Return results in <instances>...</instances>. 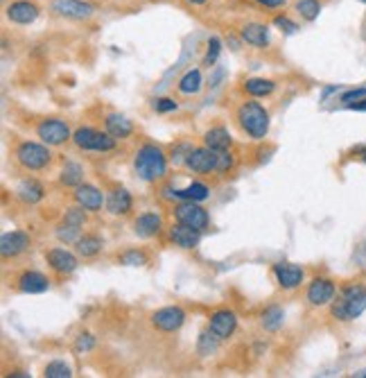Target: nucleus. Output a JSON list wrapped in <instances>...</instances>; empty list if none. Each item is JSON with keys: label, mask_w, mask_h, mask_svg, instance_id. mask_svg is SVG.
I'll return each mask as SVG.
<instances>
[{"label": "nucleus", "mask_w": 366, "mask_h": 378, "mask_svg": "<svg viewBox=\"0 0 366 378\" xmlns=\"http://www.w3.org/2000/svg\"><path fill=\"white\" fill-rule=\"evenodd\" d=\"M364 311H366V286H362V283H348V286H344L335 297L333 306H330V313L339 322H353Z\"/></svg>", "instance_id": "nucleus-1"}, {"label": "nucleus", "mask_w": 366, "mask_h": 378, "mask_svg": "<svg viewBox=\"0 0 366 378\" xmlns=\"http://www.w3.org/2000/svg\"><path fill=\"white\" fill-rule=\"evenodd\" d=\"M134 168L143 182H158L167 175V159L158 145L147 143L136 152Z\"/></svg>", "instance_id": "nucleus-2"}, {"label": "nucleus", "mask_w": 366, "mask_h": 378, "mask_svg": "<svg viewBox=\"0 0 366 378\" xmlns=\"http://www.w3.org/2000/svg\"><path fill=\"white\" fill-rule=\"evenodd\" d=\"M237 123L246 136L260 141L269 134V111L260 102H244L237 109Z\"/></svg>", "instance_id": "nucleus-3"}, {"label": "nucleus", "mask_w": 366, "mask_h": 378, "mask_svg": "<svg viewBox=\"0 0 366 378\" xmlns=\"http://www.w3.org/2000/svg\"><path fill=\"white\" fill-rule=\"evenodd\" d=\"M16 161L21 163L25 170H44L50 166L53 161V154H50L48 145L34 143V141H23L19 148H16Z\"/></svg>", "instance_id": "nucleus-4"}, {"label": "nucleus", "mask_w": 366, "mask_h": 378, "mask_svg": "<svg viewBox=\"0 0 366 378\" xmlns=\"http://www.w3.org/2000/svg\"><path fill=\"white\" fill-rule=\"evenodd\" d=\"M73 143L84 152H111L116 148V139L109 132H98L93 127H80L73 134Z\"/></svg>", "instance_id": "nucleus-5"}, {"label": "nucleus", "mask_w": 366, "mask_h": 378, "mask_svg": "<svg viewBox=\"0 0 366 378\" xmlns=\"http://www.w3.org/2000/svg\"><path fill=\"white\" fill-rule=\"evenodd\" d=\"M174 218L176 222H183V225L194 227L203 231L210 225V218H208V211L199 206V202H190V200H183L174 206Z\"/></svg>", "instance_id": "nucleus-6"}, {"label": "nucleus", "mask_w": 366, "mask_h": 378, "mask_svg": "<svg viewBox=\"0 0 366 378\" xmlns=\"http://www.w3.org/2000/svg\"><path fill=\"white\" fill-rule=\"evenodd\" d=\"M39 139L46 145H64L68 139H73L71 127H68L66 120L62 118H48L37 127Z\"/></svg>", "instance_id": "nucleus-7"}, {"label": "nucleus", "mask_w": 366, "mask_h": 378, "mask_svg": "<svg viewBox=\"0 0 366 378\" xmlns=\"http://www.w3.org/2000/svg\"><path fill=\"white\" fill-rule=\"evenodd\" d=\"M185 322V311L179 306H165L152 315V326L161 333H174L183 326Z\"/></svg>", "instance_id": "nucleus-8"}, {"label": "nucleus", "mask_w": 366, "mask_h": 378, "mask_svg": "<svg viewBox=\"0 0 366 378\" xmlns=\"http://www.w3.org/2000/svg\"><path fill=\"white\" fill-rule=\"evenodd\" d=\"M217 157H219L217 150H210L208 145H203V148H194L188 154L185 166H188L192 173H197V175L215 173V170H217Z\"/></svg>", "instance_id": "nucleus-9"}, {"label": "nucleus", "mask_w": 366, "mask_h": 378, "mask_svg": "<svg viewBox=\"0 0 366 378\" xmlns=\"http://www.w3.org/2000/svg\"><path fill=\"white\" fill-rule=\"evenodd\" d=\"M305 297H308L310 306H328V304H333L335 297H337L335 281L323 279V277L312 279V283L308 286V292H305Z\"/></svg>", "instance_id": "nucleus-10"}, {"label": "nucleus", "mask_w": 366, "mask_h": 378, "mask_svg": "<svg viewBox=\"0 0 366 378\" xmlns=\"http://www.w3.org/2000/svg\"><path fill=\"white\" fill-rule=\"evenodd\" d=\"M53 12L73 21H86L95 14V7L84 0H53Z\"/></svg>", "instance_id": "nucleus-11"}, {"label": "nucleus", "mask_w": 366, "mask_h": 378, "mask_svg": "<svg viewBox=\"0 0 366 378\" xmlns=\"http://www.w3.org/2000/svg\"><path fill=\"white\" fill-rule=\"evenodd\" d=\"M208 329L217 335L219 340H226L231 338L237 329V315L228 308H222V311H215L210 315V322H208Z\"/></svg>", "instance_id": "nucleus-12"}, {"label": "nucleus", "mask_w": 366, "mask_h": 378, "mask_svg": "<svg viewBox=\"0 0 366 378\" xmlns=\"http://www.w3.org/2000/svg\"><path fill=\"white\" fill-rule=\"evenodd\" d=\"M30 243L32 240L25 231H10V234H3V238H0V254H3V259H14V256L28 252Z\"/></svg>", "instance_id": "nucleus-13"}, {"label": "nucleus", "mask_w": 366, "mask_h": 378, "mask_svg": "<svg viewBox=\"0 0 366 378\" xmlns=\"http://www.w3.org/2000/svg\"><path fill=\"white\" fill-rule=\"evenodd\" d=\"M274 277H276L280 288L294 290V288H299L301 283H303L305 272H303L301 265H294V263H276L274 265Z\"/></svg>", "instance_id": "nucleus-14"}, {"label": "nucleus", "mask_w": 366, "mask_h": 378, "mask_svg": "<svg viewBox=\"0 0 366 378\" xmlns=\"http://www.w3.org/2000/svg\"><path fill=\"white\" fill-rule=\"evenodd\" d=\"M46 261H48L50 268L59 274H73L75 270H77V256H75L73 252H68V249H62V247L48 249Z\"/></svg>", "instance_id": "nucleus-15"}, {"label": "nucleus", "mask_w": 366, "mask_h": 378, "mask_svg": "<svg viewBox=\"0 0 366 378\" xmlns=\"http://www.w3.org/2000/svg\"><path fill=\"white\" fill-rule=\"evenodd\" d=\"M75 202H77L82 209H86L91 213L102 211V206L107 204L104 195H102L100 188L91 186V184H80L77 188H75Z\"/></svg>", "instance_id": "nucleus-16"}, {"label": "nucleus", "mask_w": 366, "mask_h": 378, "mask_svg": "<svg viewBox=\"0 0 366 378\" xmlns=\"http://www.w3.org/2000/svg\"><path fill=\"white\" fill-rule=\"evenodd\" d=\"M7 19L16 25H30L39 19V7L30 3V0H14V3L7 7Z\"/></svg>", "instance_id": "nucleus-17"}, {"label": "nucleus", "mask_w": 366, "mask_h": 378, "mask_svg": "<svg viewBox=\"0 0 366 378\" xmlns=\"http://www.w3.org/2000/svg\"><path fill=\"white\" fill-rule=\"evenodd\" d=\"M170 240L181 249H194L201 243V231L183 225V222H176V225H172V229H170Z\"/></svg>", "instance_id": "nucleus-18"}, {"label": "nucleus", "mask_w": 366, "mask_h": 378, "mask_svg": "<svg viewBox=\"0 0 366 378\" xmlns=\"http://www.w3.org/2000/svg\"><path fill=\"white\" fill-rule=\"evenodd\" d=\"M163 229V220L156 211H145L134 222V234L138 238H152Z\"/></svg>", "instance_id": "nucleus-19"}, {"label": "nucleus", "mask_w": 366, "mask_h": 378, "mask_svg": "<svg viewBox=\"0 0 366 378\" xmlns=\"http://www.w3.org/2000/svg\"><path fill=\"white\" fill-rule=\"evenodd\" d=\"M50 288V279L41 272H23L19 277V290L25 295H41Z\"/></svg>", "instance_id": "nucleus-20"}, {"label": "nucleus", "mask_w": 366, "mask_h": 378, "mask_svg": "<svg viewBox=\"0 0 366 378\" xmlns=\"http://www.w3.org/2000/svg\"><path fill=\"white\" fill-rule=\"evenodd\" d=\"M131 206H134V200L127 188H116V191H111L107 197V209L109 213H113V216H127V213L131 211Z\"/></svg>", "instance_id": "nucleus-21"}, {"label": "nucleus", "mask_w": 366, "mask_h": 378, "mask_svg": "<svg viewBox=\"0 0 366 378\" xmlns=\"http://www.w3.org/2000/svg\"><path fill=\"white\" fill-rule=\"evenodd\" d=\"M163 193H165V197H172V200H179V202H183V200L203 202V200H208V197H210V188L206 184L194 182L188 188H181V191H163Z\"/></svg>", "instance_id": "nucleus-22"}, {"label": "nucleus", "mask_w": 366, "mask_h": 378, "mask_svg": "<svg viewBox=\"0 0 366 378\" xmlns=\"http://www.w3.org/2000/svg\"><path fill=\"white\" fill-rule=\"evenodd\" d=\"M240 37L246 41L249 46L255 48H265L269 44V28L262 23H246L240 30Z\"/></svg>", "instance_id": "nucleus-23"}, {"label": "nucleus", "mask_w": 366, "mask_h": 378, "mask_svg": "<svg viewBox=\"0 0 366 378\" xmlns=\"http://www.w3.org/2000/svg\"><path fill=\"white\" fill-rule=\"evenodd\" d=\"M104 125H107V132L111 134L113 139H127V136L134 134L131 120H127L122 114H109L107 120H104Z\"/></svg>", "instance_id": "nucleus-24"}, {"label": "nucleus", "mask_w": 366, "mask_h": 378, "mask_svg": "<svg viewBox=\"0 0 366 378\" xmlns=\"http://www.w3.org/2000/svg\"><path fill=\"white\" fill-rule=\"evenodd\" d=\"M16 195L21 197V200L25 204H37L44 200V186H41L37 179H23V182L19 184V188H16Z\"/></svg>", "instance_id": "nucleus-25"}, {"label": "nucleus", "mask_w": 366, "mask_h": 378, "mask_svg": "<svg viewBox=\"0 0 366 378\" xmlns=\"http://www.w3.org/2000/svg\"><path fill=\"white\" fill-rule=\"evenodd\" d=\"M203 143L208 145L210 150H217V152H224L231 148V134H228V130H224V127H212V130L206 132V136H203Z\"/></svg>", "instance_id": "nucleus-26"}, {"label": "nucleus", "mask_w": 366, "mask_h": 378, "mask_svg": "<svg viewBox=\"0 0 366 378\" xmlns=\"http://www.w3.org/2000/svg\"><path fill=\"white\" fill-rule=\"evenodd\" d=\"M75 252L84 256V259H93V256H98L102 252V238L95 234H84L77 243H75Z\"/></svg>", "instance_id": "nucleus-27"}, {"label": "nucleus", "mask_w": 366, "mask_h": 378, "mask_svg": "<svg viewBox=\"0 0 366 378\" xmlns=\"http://www.w3.org/2000/svg\"><path fill=\"white\" fill-rule=\"evenodd\" d=\"M203 87V77H201V71L199 68H192V71L185 73L181 80H179V91L183 93V96H192V93H199Z\"/></svg>", "instance_id": "nucleus-28"}, {"label": "nucleus", "mask_w": 366, "mask_h": 378, "mask_svg": "<svg viewBox=\"0 0 366 378\" xmlns=\"http://www.w3.org/2000/svg\"><path fill=\"white\" fill-rule=\"evenodd\" d=\"M276 89V84L271 80H265V77H251V80L244 82V91L253 98H265L271 96Z\"/></svg>", "instance_id": "nucleus-29"}, {"label": "nucleus", "mask_w": 366, "mask_h": 378, "mask_svg": "<svg viewBox=\"0 0 366 378\" xmlns=\"http://www.w3.org/2000/svg\"><path fill=\"white\" fill-rule=\"evenodd\" d=\"M285 322V313H283V308H278V306H269L265 313H262L260 317V324H262V329L265 331H278L280 326H283Z\"/></svg>", "instance_id": "nucleus-30"}, {"label": "nucleus", "mask_w": 366, "mask_h": 378, "mask_svg": "<svg viewBox=\"0 0 366 378\" xmlns=\"http://www.w3.org/2000/svg\"><path fill=\"white\" fill-rule=\"evenodd\" d=\"M59 179H62L64 186H73L77 188L82 182H84V168L80 166V163H66V166L62 168V175H59Z\"/></svg>", "instance_id": "nucleus-31"}, {"label": "nucleus", "mask_w": 366, "mask_h": 378, "mask_svg": "<svg viewBox=\"0 0 366 378\" xmlns=\"http://www.w3.org/2000/svg\"><path fill=\"white\" fill-rule=\"evenodd\" d=\"M217 342H219V338L215 333H212L210 329L208 331H203L201 335H199V340H197V351L201 356H210V354H215L217 351Z\"/></svg>", "instance_id": "nucleus-32"}, {"label": "nucleus", "mask_w": 366, "mask_h": 378, "mask_svg": "<svg viewBox=\"0 0 366 378\" xmlns=\"http://www.w3.org/2000/svg\"><path fill=\"white\" fill-rule=\"evenodd\" d=\"M296 12L301 14V19L314 21V19H319V14H321V3L319 0H299V3H296Z\"/></svg>", "instance_id": "nucleus-33"}, {"label": "nucleus", "mask_w": 366, "mask_h": 378, "mask_svg": "<svg viewBox=\"0 0 366 378\" xmlns=\"http://www.w3.org/2000/svg\"><path fill=\"white\" fill-rule=\"evenodd\" d=\"M57 238L66 245H75L82 238V227H73V225L62 222V227L57 229Z\"/></svg>", "instance_id": "nucleus-34"}, {"label": "nucleus", "mask_w": 366, "mask_h": 378, "mask_svg": "<svg viewBox=\"0 0 366 378\" xmlns=\"http://www.w3.org/2000/svg\"><path fill=\"white\" fill-rule=\"evenodd\" d=\"M44 374H46V378H71L73 369H71V365H66L64 360H55V363L46 365Z\"/></svg>", "instance_id": "nucleus-35"}, {"label": "nucleus", "mask_w": 366, "mask_h": 378, "mask_svg": "<svg viewBox=\"0 0 366 378\" xmlns=\"http://www.w3.org/2000/svg\"><path fill=\"white\" fill-rule=\"evenodd\" d=\"M219 53H222V41L217 37H210L208 39V50H206V57H203V66H215L217 59H219Z\"/></svg>", "instance_id": "nucleus-36"}, {"label": "nucleus", "mask_w": 366, "mask_h": 378, "mask_svg": "<svg viewBox=\"0 0 366 378\" xmlns=\"http://www.w3.org/2000/svg\"><path fill=\"white\" fill-rule=\"evenodd\" d=\"M122 265H129V268H140V265H147V256L145 252H138V249H129L120 256Z\"/></svg>", "instance_id": "nucleus-37"}, {"label": "nucleus", "mask_w": 366, "mask_h": 378, "mask_svg": "<svg viewBox=\"0 0 366 378\" xmlns=\"http://www.w3.org/2000/svg\"><path fill=\"white\" fill-rule=\"evenodd\" d=\"M86 209H82V206L77 204L75 209H68L66 216H64V222L66 225H73V227H84V222H86V213H84Z\"/></svg>", "instance_id": "nucleus-38"}, {"label": "nucleus", "mask_w": 366, "mask_h": 378, "mask_svg": "<svg viewBox=\"0 0 366 378\" xmlns=\"http://www.w3.org/2000/svg\"><path fill=\"white\" fill-rule=\"evenodd\" d=\"M194 148H192L190 143H179V145H174V148H172V157H170V159H172V163H176V166H179V163H185V159H188V154Z\"/></svg>", "instance_id": "nucleus-39"}, {"label": "nucleus", "mask_w": 366, "mask_h": 378, "mask_svg": "<svg viewBox=\"0 0 366 378\" xmlns=\"http://www.w3.org/2000/svg\"><path fill=\"white\" fill-rule=\"evenodd\" d=\"M235 166V159H233V154L224 150V152H219V157H217V170L215 173H228Z\"/></svg>", "instance_id": "nucleus-40"}, {"label": "nucleus", "mask_w": 366, "mask_h": 378, "mask_svg": "<svg viewBox=\"0 0 366 378\" xmlns=\"http://www.w3.org/2000/svg\"><path fill=\"white\" fill-rule=\"evenodd\" d=\"M93 347H95V338L89 333H82L77 340H75V351L77 354H82V351H91Z\"/></svg>", "instance_id": "nucleus-41"}, {"label": "nucleus", "mask_w": 366, "mask_h": 378, "mask_svg": "<svg viewBox=\"0 0 366 378\" xmlns=\"http://www.w3.org/2000/svg\"><path fill=\"white\" fill-rule=\"evenodd\" d=\"M274 25H276V28L283 30V32H287V34H294L296 30H299V25H296L292 19H287V16H276V19H274Z\"/></svg>", "instance_id": "nucleus-42"}, {"label": "nucleus", "mask_w": 366, "mask_h": 378, "mask_svg": "<svg viewBox=\"0 0 366 378\" xmlns=\"http://www.w3.org/2000/svg\"><path fill=\"white\" fill-rule=\"evenodd\" d=\"M179 105L172 100V98H158L154 100V109L158 111V114H167V111H174Z\"/></svg>", "instance_id": "nucleus-43"}, {"label": "nucleus", "mask_w": 366, "mask_h": 378, "mask_svg": "<svg viewBox=\"0 0 366 378\" xmlns=\"http://www.w3.org/2000/svg\"><path fill=\"white\" fill-rule=\"evenodd\" d=\"M362 98H366V89H351V91H346L344 96H342V102L351 105V102H357V100H362Z\"/></svg>", "instance_id": "nucleus-44"}, {"label": "nucleus", "mask_w": 366, "mask_h": 378, "mask_svg": "<svg viewBox=\"0 0 366 378\" xmlns=\"http://www.w3.org/2000/svg\"><path fill=\"white\" fill-rule=\"evenodd\" d=\"M255 3L262 7H269V10H276V7H283L287 0H255Z\"/></svg>", "instance_id": "nucleus-45"}, {"label": "nucleus", "mask_w": 366, "mask_h": 378, "mask_svg": "<svg viewBox=\"0 0 366 378\" xmlns=\"http://www.w3.org/2000/svg\"><path fill=\"white\" fill-rule=\"evenodd\" d=\"M346 107L353 109V111H366V98L357 100V102H351V105H346Z\"/></svg>", "instance_id": "nucleus-46"}, {"label": "nucleus", "mask_w": 366, "mask_h": 378, "mask_svg": "<svg viewBox=\"0 0 366 378\" xmlns=\"http://www.w3.org/2000/svg\"><path fill=\"white\" fill-rule=\"evenodd\" d=\"M222 77H224V68H217L215 75L210 77V87H217V82L222 80Z\"/></svg>", "instance_id": "nucleus-47"}, {"label": "nucleus", "mask_w": 366, "mask_h": 378, "mask_svg": "<svg viewBox=\"0 0 366 378\" xmlns=\"http://www.w3.org/2000/svg\"><path fill=\"white\" fill-rule=\"evenodd\" d=\"M337 89H339V87H328L326 91H323V93H321V98H323V100H326V98L330 96V93H335Z\"/></svg>", "instance_id": "nucleus-48"}, {"label": "nucleus", "mask_w": 366, "mask_h": 378, "mask_svg": "<svg viewBox=\"0 0 366 378\" xmlns=\"http://www.w3.org/2000/svg\"><path fill=\"white\" fill-rule=\"evenodd\" d=\"M190 5H203V3H208V0H188Z\"/></svg>", "instance_id": "nucleus-49"}, {"label": "nucleus", "mask_w": 366, "mask_h": 378, "mask_svg": "<svg viewBox=\"0 0 366 378\" xmlns=\"http://www.w3.org/2000/svg\"><path fill=\"white\" fill-rule=\"evenodd\" d=\"M12 376H16V378H25V376H30V374H25V372H14Z\"/></svg>", "instance_id": "nucleus-50"}, {"label": "nucleus", "mask_w": 366, "mask_h": 378, "mask_svg": "<svg viewBox=\"0 0 366 378\" xmlns=\"http://www.w3.org/2000/svg\"><path fill=\"white\" fill-rule=\"evenodd\" d=\"M360 159H362V161L366 163V150H362V152H360Z\"/></svg>", "instance_id": "nucleus-51"}, {"label": "nucleus", "mask_w": 366, "mask_h": 378, "mask_svg": "<svg viewBox=\"0 0 366 378\" xmlns=\"http://www.w3.org/2000/svg\"><path fill=\"white\" fill-rule=\"evenodd\" d=\"M360 3H366V0H360Z\"/></svg>", "instance_id": "nucleus-52"}, {"label": "nucleus", "mask_w": 366, "mask_h": 378, "mask_svg": "<svg viewBox=\"0 0 366 378\" xmlns=\"http://www.w3.org/2000/svg\"><path fill=\"white\" fill-rule=\"evenodd\" d=\"M362 376H366V372H364V374H362Z\"/></svg>", "instance_id": "nucleus-53"}]
</instances>
